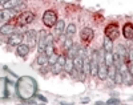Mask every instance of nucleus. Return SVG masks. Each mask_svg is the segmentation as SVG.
Wrapping results in <instances>:
<instances>
[{"instance_id":"obj_10","label":"nucleus","mask_w":133,"mask_h":105,"mask_svg":"<svg viewBox=\"0 0 133 105\" xmlns=\"http://www.w3.org/2000/svg\"><path fill=\"white\" fill-rule=\"evenodd\" d=\"M47 36L48 32L45 29H41L39 32V40H37V51L39 52H44L47 47Z\"/></svg>"},{"instance_id":"obj_29","label":"nucleus","mask_w":133,"mask_h":105,"mask_svg":"<svg viewBox=\"0 0 133 105\" xmlns=\"http://www.w3.org/2000/svg\"><path fill=\"white\" fill-rule=\"evenodd\" d=\"M37 97H39V98H40V100H41V101L47 102V98H45V97H43V96H41V95H39V96H37Z\"/></svg>"},{"instance_id":"obj_25","label":"nucleus","mask_w":133,"mask_h":105,"mask_svg":"<svg viewBox=\"0 0 133 105\" xmlns=\"http://www.w3.org/2000/svg\"><path fill=\"white\" fill-rule=\"evenodd\" d=\"M57 59H59V55H57V52H52L51 55H48V63H49V65H53L57 61Z\"/></svg>"},{"instance_id":"obj_30","label":"nucleus","mask_w":133,"mask_h":105,"mask_svg":"<svg viewBox=\"0 0 133 105\" xmlns=\"http://www.w3.org/2000/svg\"><path fill=\"white\" fill-rule=\"evenodd\" d=\"M7 1H8V0H0V5H3L4 3H7Z\"/></svg>"},{"instance_id":"obj_19","label":"nucleus","mask_w":133,"mask_h":105,"mask_svg":"<svg viewBox=\"0 0 133 105\" xmlns=\"http://www.w3.org/2000/svg\"><path fill=\"white\" fill-rule=\"evenodd\" d=\"M21 4H24V0H8L7 3L3 4V8H5V9H12V8H16V7H19V5H21Z\"/></svg>"},{"instance_id":"obj_11","label":"nucleus","mask_w":133,"mask_h":105,"mask_svg":"<svg viewBox=\"0 0 133 105\" xmlns=\"http://www.w3.org/2000/svg\"><path fill=\"white\" fill-rule=\"evenodd\" d=\"M24 40V36L20 32H13L12 35H10V37H8V44L11 47H17L19 44H21Z\"/></svg>"},{"instance_id":"obj_24","label":"nucleus","mask_w":133,"mask_h":105,"mask_svg":"<svg viewBox=\"0 0 133 105\" xmlns=\"http://www.w3.org/2000/svg\"><path fill=\"white\" fill-rule=\"evenodd\" d=\"M105 64L108 68L113 65V52H105Z\"/></svg>"},{"instance_id":"obj_31","label":"nucleus","mask_w":133,"mask_h":105,"mask_svg":"<svg viewBox=\"0 0 133 105\" xmlns=\"http://www.w3.org/2000/svg\"><path fill=\"white\" fill-rule=\"evenodd\" d=\"M81 101H83V102H89V98H83Z\"/></svg>"},{"instance_id":"obj_26","label":"nucleus","mask_w":133,"mask_h":105,"mask_svg":"<svg viewBox=\"0 0 133 105\" xmlns=\"http://www.w3.org/2000/svg\"><path fill=\"white\" fill-rule=\"evenodd\" d=\"M75 44V43H73V40H72V37H65V40H64V44H63V47H64V49H69L71 47H72V45Z\"/></svg>"},{"instance_id":"obj_14","label":"nucleus","mask_w":133,"mask_h":105,"mask_svg":"<svg viewBox=\"0 0 133 105\" xmlns=\"http://www.w3.org/2000/svg\"><path fill=\"white\" fill-rule=\"evenodd\" d=\"M55 32H53V36L56 39H59L61 35L64 33V31H65V21L64 20H57V23L55 24Z\"/></svg>"},{"instance_id":"obj_4","label":"nucleus","mask_w":133,"mask_h":105,"mask_svg":"<svg viewBox=\"0 0 133 105\" xmlns=\"http://www.w3.org/2000/svg\"><path fill=\"white\" fill-rule=\"evenodd\" d=\"M35 17H36V15L33 14V12H31V11H24V12H21L20 15H17L16 21L19 25H28V24L33 23Z\"/></svg>"},{"instance_id":"obj_22","label":"nucleus","mask_w":133,"mask_h":105,"mask_svg":"<svg viewBox=\"0 0 133 105\" xmlns=\"http://www.w3.org/2000/svg\"><path fill=\"white\" fill-rule=\"evenodd\" d=\"M77 52H79V45H77V44H73L69 49H66V57L73 59L77 55Z\"/></svg>"},{"instance_id":"obj_27","label":"nucleus","mask_w":133,"mask_h":105,"mask_svg":"<svg viewBox=\"0 0 133 105\" xmlns=\"http://www.w3.org/2000/svg\"><path fill=\"white\" fill-rule=\"evenodd\" d=\"M120 98H116V97H112V98H109L108 101H106V104H120Z\"/></svg>"},{"instance_id":"obj_5","label":"nucleus","mask_w":133,"mask_h":105,"mask_svg":"<svg viewBox=\"0 0 133 105\" xmlns=\"http://www.w3.org/2000/svg\"><path fill=\"white\" fill-rule=\"evenodd\" d=\"M104 33H105V36L109 37L110 40H116V39L119 37V35H120V28L116 23H110L105 27Z\"/></svg>"},{"instance_id":"obj_3","label":"nucleus","mask_w":133,"mask_h":105,"mask_svg":"<svg viewBox=\"0 0 133 105\" xmlns=\"http://www.w3.org/2000/svg\"><path fill=\"white\" fill-rule=\"evenodd\" d=\"M37 40H39V32H36L35 29L27 31L24 35V43L31 49H35V47H37Z\"/></svg>"},{"instance_id":"obj_28","label":"nucleus","mask_w":133,"mask_h":105,"mask_svg":"<svg viewBox=\"0 0 133 105\" xmlns=\"http://www.w3.org/2000/svg\"><path fill=\"white\" fill-rule=\"evenodd\" d=\"M128 55H129V60H130V61H133V48L128 51Z\"/></svg>"},{"instance_id":"obj_18","label":"nucleus","mask_w":133,"mask_h":105,"mask_svg":"<svg viewBox=\"0 0 133 105\" xmlns=\"http://www.w3.org/2000/svg\"><path fill=\"white\" fill-rule=\"evenodd\" d=\"M89 69H90V57H89V55L86 53L83 57V75L86 76L89 73Z\"/></svg>"},{"instance_id":"obj_6","label":"nucleus","mask_w":133,"mask_h":105,"mask_svg":"<svg viewBox=\"0 0 133 105\" xmlns=\"http://www.w3.org/2000/svg\"><path fill=\"white\" fill-rule=\"evenodd\" d=\"M66 60V55H59V59L53 65H51V71L53 75H60L64 71V64Z\"/></svg>"},{"instance_id":"obj_20","label":"nucleus","mask_w":133,"mask_h":105,"mask_svg":"<svg viewBox=\"0 0 133 105\" xmlns=\"http://www.w3.org/2000/svg\"><path fill=\"white\" fill-rule=\"evenodd\" d=\"M76 33V25L75 23H69L66 25V29H65V36L66 37H73Z\"/></svg>"},{"instance_id":"obj_21","label":"nucleus","mask_w":133,"mask_h":105,"mask_svg":"<svg viewBox=\"0 0 133 105\" xmlns=\"http://www.w3.org/2000/svg\"><path fill=\"white\" fill-rule=\"evenodd\" d=\"M103 48L105 52H113V40H110L109 37H104V44Z\"/></svg>"},{"instance_id":"obj_32","label":"nucleus","mask_w":133,"mask_h":105,"mask_svg":"<svg viewBox=\"0 0 133 105\" xmlns=\"http://www.w3.org/2000/svg\"><path fill=\"white\" fill-rule=\"evenodd\" d=\"M104 102H101V101H96V105H103Z\"/></svg>"},{"instance_id":"obj_13","label":"nucleus","mask_w":133,"mask_h":105,"mask_svg":"<svg viewBox=\"0 0 133 105\" xmlns=\"http://www.w3.org/2000/svg\"><path fill=\"white\" fill-rule=\"evenodd\" d=\"M123 36L126 39V40H132L133 39V24L132 23H125L123 25Z\"/></svg>"},{"instance_id":"obj_9","label":"nucleus","mask_w":133,"mask_h":105,"mask_svg":"<svg viewBox=\"0 0 133 105\" xmlns=\"http://www.w3.org/2000/svg\"><path fill=\"white\" fill-rule=\"evenodd\" d=\"M93 37H95V32H93V29L89 27L84 28V29L81 31V33H80V39H81V41L85 43V44H89L90 41L93 40Z\"/></svg>"},{"instance_id":"obj_2","label":"nucleus","mask_w":133,"mask_h":105,"mask_svg":"<svg viewBox=\"0 0 133 105\" xmlns=\"http://www.w3.org/2000/svg\"><path fill=\"white\" fill-rule=\"evenodd\" d=\"M43 24L45 25V27H48V28H53L55 27V24L57 23V14L55 12L53 9H48V11H45L43 14Z\"/></svg>"},{"instance_id":"obj_12","label":"nucleus","mask_w":133,"mask_h":105,"mask_svg":"<svg viewBox=\"0 0 133 105\" xmlns=\"http://www.w3.org/2000/svg\"><path fill=\"white\" fill-rule=\"evenodd\" d=\"M15 32V24L13 23H4L0 27V36H10Z\"/></svg>"},{"instance_id":"obj_17","label":"nucleus","mask_w":133,"mask_h":105,"mask_svg":"<svg viewBox=\"0 0 133 105\" xmlns=\"http://www.w3.org/2000/svg\"><path fill=\"white\" fill-rule=\"evenodd\" d=\"M36 61H37V64H39L40 67H47V65H49V63H48V55H47L45 52H39Z\"/></svg>"},{"instance_id":"obj_23","label":"nucleus","mask_w":133,"mask_h":105,"mask_svg":"<svg viewBox=\"0 0 133 105\" xmlns=\"http://www.w3.org/2000/svg\"><path fill=\"white\" fill-rule=\"evenodd\" d=\"M64 71H65L66 73H69V75L73 72V59L66 57L65 64H64Z\"/></svg>"},{"instance_id":"obj_1","label":"nucleus","mask_w":133,"mask_h":105,"mask_svg":"<svg viewBox=\"0 0 133 105\" xmlns=\"http://www.w3.org/2000/svg\"><path fill=\"white\" fill-rule=\"evenodd\" d=\"M23 8H24V4H21L16 8H12V9H5V8L0 9V23H7V21L12 20L13 17L16 16L17 11L23 9Z\"/></svg>"},{"instance_id":"obj_15","label":"nucleus","mask_w":133,"mask_h":105,"mask_svg":"<svg viewBox=\"0 0 133 105\" xmlns=\"http://www.w3.org/2000/svg\"><path fill=\"white\" fill-rule=\"evenodd\" d=\"M29 51H31V48L28 47L25 43H21V44H19L16 47V53L20 57H27V56L29 55Z\"/></svg>"},{"instance_id":"obj_8","label":"nucleus","mask_w":133,"mask_h":105,"mask_svg":"<svg viewBox=\"0 0 133 105\" xmlns=\"http://www.w3.org/2000/svg\"><path fill=\"white\" fill-rule=\"evenodd\" d=\"M120 71H121V75H123V84L129 85V87H130V85L133 84V75L129 72L126 63H123V64H121Z\"/></svg>"},{"instance_id":"obj_16","label":"nucleus","mask_w":133,"mask_h":105,"mask_svg":"<svg viewBox=\"0 0 133 105\" xmlns=\"http://www.w3.org/2000/svg\"><path fill=\"white\" fill-rule=\"evenodd\" d=\"M73 69L79 73H83V56L76 55L73 57Z\"/></svg>"},{"instance_id":"obj_7","label":"nucleus","mask_w":133,"mask_h":105,"mask_svg":"<svg viewBox=\"0 0 133 105\" xmlns=\"http://www.w3.org/2000/svg\"><path fill=\"white\" fill-rule=\"evenodd\" d=\"M97 72H99V51H93L90 55V69L89 73L93 77H97Z\"/></svg>"}]
</instances>
